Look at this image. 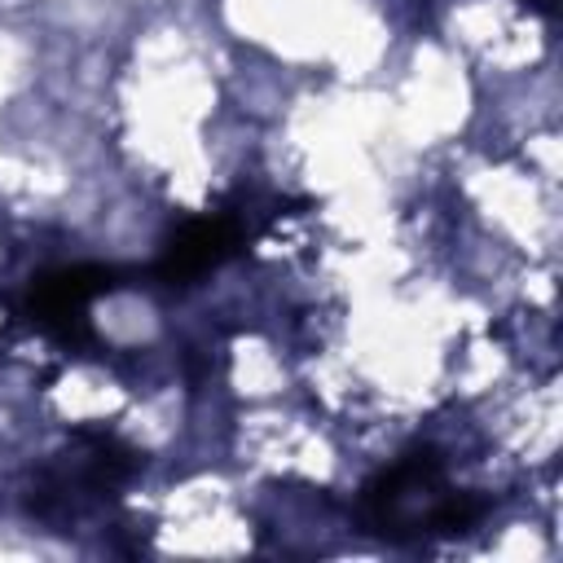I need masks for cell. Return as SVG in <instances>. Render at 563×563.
Returning a JSON list of instances; mask_svg holds the SVG:
<instances>
[{
    "instance_id": "cell-4",
    "label": "cell",
    "mask_w": 563,
    "mask_h": 563,
    "mask_svg": "<svg viewBox=\"0 0 563 563\" xmlns=\"http://www.w3.org/2000/svg\"><path fill=\"white\" fill-rule=\"evenodd\" d=\"M246 238V220L238 211H211V216H198L189 220L158 255L154 273L158 282L167 286H185V282H198L207 268L224 264Z\"/></svg>"
},
{
    "instance_id": "cell-1",
    "label": "cell",
    "mask_w": 563,
    "mask_h": 563,
    "mask_svg": "<svg viewBox=\"0 0 563 563\" xmlns=\"http://www.w3.org/2000/svg\"><path fill=\"white\" fill-rule=\"evenodd\" d=\"M488 510L484 497L457 493L444 479V466L431 449L400 457L378 479L365 484V519L374 532L391 541L431 537V532H462Z\"/></svg>"
},
{
    "instance_id": "cell-5",
    "label": "cell",
    "mask_w": 563,
    "mask_h": 563,
    "mask_svg": "<svg viewBox=\"0 0 563 563\" xmlns=\"http://www.w3.org/2000/svg\"><path fill=\"white\" fill-rule=\"evenodd\" d=\"M528 4L541 9V13H554V9H559V0H528Z\"/></svg>"
},
{
    "instance_id": "cell-3",
    "label": "cell",
    "mask_w": 563,
    "mask_h": 563,
    "mask_svg": "<svg viewBox=\"0 0 563 563\" xmlns=\"http://www.w3.org/2000/svg\"><path fill=\"white\" fill-rule=\"evenodd\" d=\"M114 268L106 264H75V268H57V273H44L31 295H26V317L53 334L57 343L66 347H79L92 339L88 330V303L106 290H114Z\"/></svg>"
},
{
    "instance_id": "cell-2",
    "label": "cell",
    "mask_w": 563,
    "mask_h": 563,
    "mask_svg": "<svg viewBox=\"0 0 563 563\" xmlns=\"http://www.w3.org/2000/svg\"><path fill=\"white\" fill-rule=\"evenodd\" d=\"M132 471H136V453L119 435L75 431L70 453H62L57 462H48L35 475V484L26 493V506H31V515L57 523V519L79 515L88 501L110 497Z\"/></svg>"
}]
</instances>
